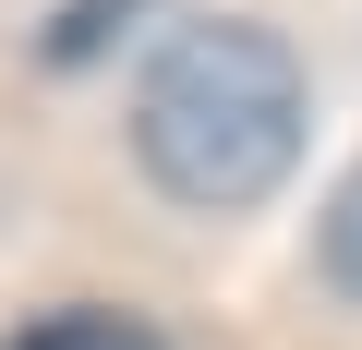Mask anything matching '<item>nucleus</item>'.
I'll list each match as a JSON object with an SVG mask.
<instances>
[{"label":"nucleus","mask_w":362,"mask_h":350,"mask_svg":"<svg viewBox=\"0 0 362 350\" xmlns=\"http://www.w3.org/2000/svg\"><path fill=\"white\" fill-rule=\"evenodd\" d=\"M302 61L266 37V25H181L145 85H133V157L169 206H206V218H242L266 206L290 169H302Z\"/></svg>","instance_id":"nucleus-1"},{"label":"nucleus","mask_w":362,"mask_h":350,"mask_svg":"<svg viewBox=\"0 0 362 350\" xmlns=\"http://www.w3.org/2000/svg\"><path fill=\"white\" fill-rule=\"evenodd\" d=\"M0 350H169L145 314H97V302H73V314H37V326H13Z\"/></svg>","instance_id":"nucleus-2"},{"label":"nucleus","mask_w":362,"mask_h":350,"mask_svg":"<svg viewBox=\"0 0 362 350\" xmlns=\"http://www.w3.org/2000/svg\"><path fill=\"white\" fill-rule=\"evenodd\" d=\"M314 278H326L338 302H362V169L314 206Z\"/></svg>","instance_id":"nucleus-3"}]
</instances>
